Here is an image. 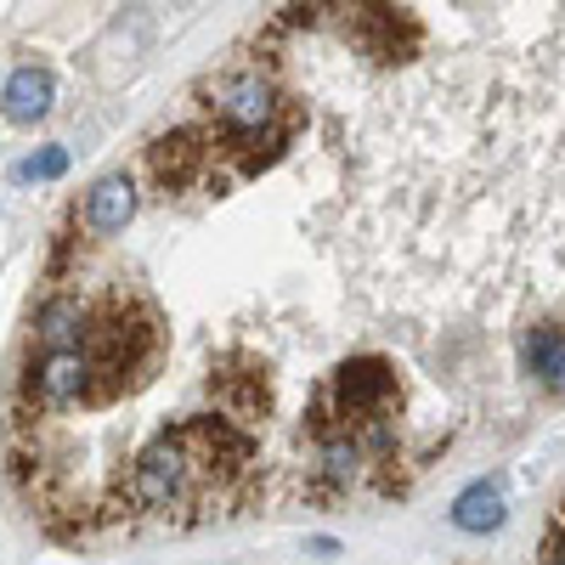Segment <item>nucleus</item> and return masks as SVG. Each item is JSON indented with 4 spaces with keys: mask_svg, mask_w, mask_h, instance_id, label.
<instances>
[{
    "mask_svg": "<svg viewBox=\"0 0 565 565\" xmlns=\"http://www.w3.org/2000/svg\"><path fill=\"white\" fill-rule=\"evenodd\" d=\"M159 351H164V328H159V311L141 300V295H108L97 311H90V340H85V356L97 367V391H90V407L97 402H114L125 391H141L159 367Z\"/></svg>",
    "mask_w": 565,
    "mask_h": 565,
    "instance_id": "nucleus-1",
    "label": "nucleus"
},
{
    "mask_svg": "<svg viewBox=\"0 0 565 565\" xmlns=\"http://www.w3.org/2000/svg\"><path fill=\"white\" fill-rule=\"evenodd\" d=\"M204 108H210V119L221 130V148L226 153L255 148L266 130H277L282 119H289V108H282L277 85H271V74H260V68H226V74H215L204 85Z\"/></svg>",
    "mask_w": 565,
    "mask_h": 565,
    "instance_id": "nucleus-2",
    "label": "nucleus"
},
{
    "mask_svg": "<svg viewBox=\"0 0 565 565\" xmlns=\"http://www.w3.org/2000/svg\"><path fill=\"white\" fill-rule=\"evenodd\" d=\"M199 481H204V469L193 463V452L181 447V436H175V430H164V436H153L148 447L136 452L130 481H125V503H130L136 514L170 521V514L193 509V503L204 498V492H199Z\"/></svg>",
    "mask_w": 565,
    "mask_h": 565,
    "instance_id": "nucleus-3",
    "label": "nucleus"
},
{
    "mask_svg": "<svg viewBox=\"0 0 565 565\" xmlns=\"http://www.w3.org/2000/svg\"><path fill=\"white\" fill-rule=\"evenodd\" d=\"M175 436H181V447L193 452V463L204 469V481H210L204 503H215V498L232 503V481L249 476V463H255V436L244 430L238 418H226V413H193V418H181Z\"/></svg>",
    "mask_w": 565,
    "mask_h": 565,
    "instance_id": "nucleus-4",
    "label": "nucleus"
},
{
    "mask_svg": "<svg viewBox=\"0 0 565 565\" xmlns=\"http://www.w3.org/2000/svg\"><path fill=\"white\" fill-rule=\"evenodd\" d=\"M328 402L345 418V430H367V424L391 418L396 407V367L385 356H351L328 380Z\"/></svg>",
    "mask_w": 565,
    "mask_h": 565,
    "instance_id": "nucleus-5",
    "label": "nucleus"
},
{
    "mask_svg": "<svg viewBox=\"0 0 565 565\" xmlns=\"http://www.w3.org/2000/svg\"><path fill=\"white\" fill-rule=\"evenodd\" d=\"M90 391H97V367L85 351H40V362L23 367V402H34L40 413L90 402Z\"/></svg>",
    "mask_w": 565,
    "mask_h": 565,
    "instance_id": "nucleus-6",
    "label": "nucleus"
},
{
    "mask_svg": "<svg viewBox=\"0 0 565 565\" xmlns=\"http://www.w3.org/2000/svg\"><path fill=\"white\" fill-rule=\"evenodd\" d=\"M210 153H215V136L199 130V125H175L164 136L148 141V175L159 181V193H186L204 170H210Z\"/></svg>",
    "mask_w": 565,
    "mask_h": 565,
    "instance_id": "nucleus-7",
    "label": "nucleus"
},
{
    "mask_svg": "<svg viewBox=\"0 0 565 565\" xmlns=\"http://www.w3.org/2000/svg\"><path fill=\"white\" fill-rule=\"evenodd\" d=\"M210 396H215V407H221L226 418H238V424L271 413V385H266V373H260L255 362H238V356H221V362H215Z\"/></svg>",
    "mask_w": 565,
    "mask_h": 565,
    "instance_id": "nucleus-8",
    "label": "nucleus"
},
{
    "mask_svg": "<svg viewBox=\"0 0 565 565\" xmlns=\"http://www.w3.org/2000/svg\"><path fill=\"white\" fill-rule=\"evenodd\" d=\"M345 34L356 45H367L380 63H396V57H407L413 45H418V23L407 12H391V7H356L345 18Z\"/></svg>",
    "mask_w": 565,
    "mask_h": 565,
    "instance_id": "nucleus-9",
    "label": "nucleus"
},
{
    "mask_svg": "<svg viewBox=\"0 0 565 565\" xmlns=\"http://www.w3.org/2000/svg\"><path fill=\"white\" fill-rule=\"evenodd\" d=\"M34 340L45 351H85V340H90V306L79 295H52L34 311Z\"/></svg>",
    "mask_w": 565,
    "mask_h": 565,
    "instance_id": "nucleus-10",
    "label": "nucleus"
},
{
    "mask_svg": "<svg viewBox=\"0 0 565 565\" xmlns=\"http://www.w3.org/2000/svg\"><path fill=\"white\" fill-rule=\"evenodd\" d=\"M136 215V181L125 170L103 175L97 186L85 193V232H97V238H114V232H125Z\"/></svg>",
    "mask_w": 565,
    "mask_h": 565,
    "instance_id": "nucleus-11",
    "label": "nucleus"
},
{
    "mask_svg": "<svg viewBox=\"0 0 565 565\" xmlns=\"http://www.w3.org/2000/svg\"><path fill=\"white\" fill-rule=\"evenodd\" d=\"M521 362H526V373L543 391L565 396V328H554V322L526 328L521 334Z\"/></svg>",
    "mask_w": 565,
    "mask_h": 565,
    "instance_id": "nucleus-12",
    "label": "nucleus"
},
{
    "mask_svg": "<svg viewBox=\"0 0 565 565\" xmlns=\"http://www.w3.org/2000/svg\"><path fill=\"white\" fill-rule=\"evenodd\" d=\"M509 521V503H503V487L498 481H476V487H463L452 498V526L458 532H498Z\"/></svg>",
    "mask_w": 565,
    "mask_h": 565,
    "instance_id": "nucleus-13",
    "label": "nucleus"
},
{
    "mask_svg": "<svg viewBox=\"0 0 565 565\" xmlns=\"http://www.w3.org/2000/svg\"><path fill=\"white\" fill-rule=\"evenodd\" d=\"M0 108H7L12 125H34L52 114V74L45 68H18L7 79V97H0Z\"/></svg>",
    "mask_w": 565,
    "mask_h": 565,
    "instance_id": "nucleus-14",
    "label": "nucleus"
},
{
    "mask_svg": "<svg viewBox=\"0 0 565 565\" xmlns=\"http://www.w3.org/2000/svg\"><path fill=\"white\" fill-rule=\"evenodd\" d=\"M362 463H367V452H362L356 430H334V436L317 441V469H322L328 487H351L362 476Z\"/></svg>",
    "mask_w": 565,
    "mask_h": 565,
    "instance_id": "nucleus-15",
    "label": "nucleus"
},
{
    "mask_svg": "<svg viewBox=\"0 0 565 565\" xmlns=\"http://www.w3.org/2000/svg\"><path fill=\"white\" fill-rule=\"evenodd\" d=\"M63 170H68V148H40V153H29L12 175H18V181H57Z\"/></svg>",
    "mask_w": 565,
    "mask_h": 565,
    "instance_id": "nucleus-16",
    "label": "nucleus"
},
{
    "mask_svg": "<svg viewBox=\"0 0 565 565\" xmlns=\"http://www.w3.org/2000/svg\"><path fill=\"white\" fill-rule=\"evenodd\" d=\"M537 565H565V526H559V521L548 526V537H543V559H537Z\"/></svg>",
    "mask_w": 565,
    "mask_h": 565,
    "instance_id": "nucleus-17",
    "label": "nucleus"
},
{
    "mask_svg": "<svg viewBox=\"0 0 565 565\" xmlns=\"http://www.w3.org/2000/svg\"><path fill=\"white\" fill-rule=\"evenodd\" d=\"M322 23V7H289L282 12V29H317Z\"/></svg>",
    "mask_w": 565,
    "mask_h": 565,
    "instance_id": "nucleus-18",
    "label": "nucleus"
}]
</instances>
